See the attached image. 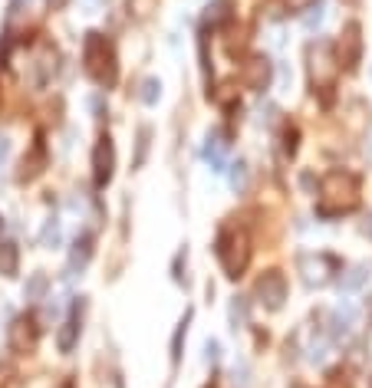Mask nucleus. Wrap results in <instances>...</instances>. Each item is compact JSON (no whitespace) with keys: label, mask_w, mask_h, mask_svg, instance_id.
Returning <instances> with one entry per match:
<instances>
[{"label":"nucleus","mask_w":372,"mask_h":388,"mask_svg":"<svg viewBox=\"0 0 372 388\" xmlns=\"http://www.w3.org/2000/svg\"><path fill=\"white\" fill-rule=\"evenodd\" d=\"M356 207H359V178L353 172H343V168L323 174L320 198H316V214L336 217V214H349Z\"/></svg>","instance_id":"1"},{"label":"nucleus","mask_w":372,"mask_h":388,"mask_svg":"<svg viewBox=\"0 0 372 388\" xmlns=\"http://www.w3.org/2000/svg\"><path fill=\"white\" fill-rule=\"evenodd\" d=\"M83 63H86V73L95 86H113L115 83V53L113 43L105 40L103 33H89L86 46H83Z\"/></svg>","instance_id":"2"},{"label":"nucleus","mask_w":372,"mask_h":388,"mask_svg":"<svg viewBox=\"0 0 372 388\" xmlns=\"http://www.w3.org/2000/svg\"><path fill=\"white\" fill-rule=\"evenodd\" d=\"M215 253H217V260H221L224 273L231 276V280H237V276L247 270V263H251V237L244 231H237V227H224V231L217 234Z\"/></svg>","instance_id":"3"},{"label":"nucleus","mask_w":372,"mask_h":388,"mask_svg":"<svg viewBox=\"0 0 372 388\" xmlns=\"http://www.w3.org/2000/svg\"><path fill=\"white\" fill-rule=\"evenodd\" d=\"M306 56H310L313 86L329 89V86H333V79H336V66H339V63L333 60V46H329V43H313L310 50H306Z\"/></svg>","instance_id":"4"},{"label":"nucleus","mask_w":372,"mask_h":388,"mask_svg":"<svg viewBox=\"0 0 372 388\" xmlns=\"http://www.w3.org/2000/svg\"><path fill=\"white\" fill-rule=\"evenodd\" d=\"M113 168H115V145L109 135H99L93 148V182L95 188H105L113 182Z\"/></svg>","instance_id":"5"},{"label":"nucleus","mask_w":372,"mask_h":388,"mask_svg":"<svg viewBox=\"0 0 372 388\" xmlns=\"http://www.w3.org/2000/svg\"><path fill=\"white\" fill-rule=\"evenodd\" d=\"M254 293H257V300L267 306V310H280L286 300V280L280 270H267V273L260 276L257 283H254Z\"/></svg>","instance_id":"6"},{"label":"nucleus","mask_w":372,"mask_h":388,"mask_svg":"<svg viewBox=\"0 0 372 388\" xmlns=\"http://www.w3.org/2000/svg\"><path fill=\"white\" fill-rule=\"evenodd\" d=\"M36 336H40V329H36V323L30 320V316H20V320H14V323H10V329H7L10 349H14V352H20V355L33 349Z\"/></svg>","instance_id":"7"},{"label":"nucleus","mask_w":372,"mask_h":388,"mask_svg":"<svg viewBox=\"0 0 372 388\" xmlns=\"http://www.w3.org/2000/svg\"><path fill=\"white\" fill-rule=\"evenodd\" d=\"M336 60L346 63L349 69L359 63V56H363V26L359 23H346V30H343V36H339V46H336Z\"/></svg>","instance_id":"8"},{"label":"nucleus","mask_w":372,"mask_h":388,"mask_svg":"<svg viewBox=\"0 0 372 388\" xmlns=\"http://www.w3.org/2000/svg\"><path fill=\"white\" fill-rule=\"evenodd\" d=\"M323 267H333V260L329 257H310V253H303L300 257V273H303V280H306V283L310 286H323L329 280V273Z\"/></svg>","instance_id":"9"},{"label":"nucleus","mask_w":372,"mask_h":388,"mask_svg":"<svg viewBox=\"0 0 372 388\" xmlns=\"http://www.w3.org/2000/svg\"><path fill=\"white\" fill-rule=\"evenodd\" d=\"M244 86L247 89H267L270 86V63L264 56H254L244 66Z\"/></svg>","instance_id":"10"},{"label":"nucleus","mask_w":372,"mask_h":388,"mask_svg":"<svg viewBox=\"0 0 372 388\" xmlns=\"http://www.w3.org/2000/svg\"><path fill=\"white\" fill-rule=\"evenodd\" d=\"M224 152H227L224 132H208V142H205V158L211 162L215 172H224Z\"/></svg>","instance_id":"11"},{"label":"nucleus","mask_w":372,"mask_h":388,"mask_svg":"<svg viewBox=\"0 0 372 388\" xmlns=\"http://www.w3.org/2000/svg\"><path fill=\"white\" fill-rule=\"evenodd\" d=\"M76 336H79V306H73V313L66 316L63 323L60 336H56V345H60V352H73V345H76Z\"/></svg>","instance_id":"12"},{"label":"nucleus","mask_w":372,"mask_h":388,"mask_svg":"<svg viewBox=\"0 0 372 388\" xmlns=\"http://www.w3.org/2000/svg\"><path fill=\"white\" fill-rule=\"evenodd\" d=\"M234 4L231 0H211L208 7H205V26H224V23H231V17H234Z\"/></svg>","instance_id":"13"},{"label":"nucleus","mask_w":372,"mask_h":388,"mask_svg":"<svg viewBox=\"0 0 372 388\" xmlns=\"http://www.w3.org/2000/svg\"><path fill=\"white\" fill-rule=\"evenodd\" d=\"M20 251L14 241H0V276H17Z\"/></svg>","instance_id":"14"},{"label":"nucleus","mask_w":372,"mask_h":388,"mask_svg":"<svg viewBox=\"0 0 372 388\" xmlns=\"http://www.w3.org/2000/svg\"><path fill=\"white\" fill-rule=\"evenodd\" d=\"M89 257H93V237H89V234H83V237H76V243H73L70 270H83L89 263Z\"/></svg>","instance_id":"15"},{"label":"nucleus","mask_w":372,"mask_h":388,"mask_svg":"<svg viewBox=\"0 0 372 388\" xmlns=\"http://www.w3.org/2000/svg\"><path fill=\"white\" fill-rule=\"evenodd\" d=\"M227 320H231V329H241V326H247V300H244V296H234V300H231V310H227Z\"/></svg>","instance_id":"16"},{"label":"nucleus","mask_w":372,"mask_h":388,"mask_svg":"<svg viewBox=\"0 0 372 388\" xmlns=\"http://www.w3.org/2000/svg\"><path fill=\"white\" fill-rule=\"evenodd\" d=\"M46 286H50L46 273H33L30 280H26V286H24V296H26V300H43Z\"/></svg>","instance_id":"17"},{"label":"nucleus","mask_w":372,"mask_h":388,"mask_svg":"<svg viewBox=\"0 0 372 388\" xmlns=\"http://www.w3.org/2000/svg\"><path fill=\"white\" fill-rule=\"evenodd\" d=\"M227 184H231L234 191H244V188H247V164H244V162H234L231 172H227Z\"/></svg>","instance_id":"18"},{"label":"nucleus","mask_w":372,"mask_h":388,"mask_svg":"<svg viewBox=\"0 0 372 388\" xmlns=\"http://www.w3.org/2000/svg\"><path fill=\"white\" fill-rule=\"evenodd\" d=\"M158 95H162V83H158L155 76L152 79H145V83H142V93H139V99L145 105H155L158 103Z\"/></svg>","instance_id":"19"},{"label":"nucleus","mask_w":372,"mask_h":388,"mask_svg":"<svg viewBox=\"0 0 372 388\" xmlns=\"http://www.w3.org/2000/svg\"><path fill=\"white\" fill-rule=\"evenodd\" d=\"M188 323H191V310L185 313V320L178 323V329H175V339H172V359L175 362L182 359V339H185V332H188Z\"/></svg>","instance_id":"20"},{"label":"nucleus","mask_w":372,"mask_h":388,"mask_svg":"<svg viewBox=\"0 0 372 388\" xmlns=\"http://www.w3.org/2000/svg\"><path fill=\"white\" fill-rule=\"evenodd\" d=\"M60 237H63V231H60V221H50V224L43 227V234H40V243L43 247H60Z\"/></svg>","instance_id":"21"},{"label":"nucleus","mask_w":372,"mask_h":388,"mask_svg":"<svg viewBox=\"0 0 372 388\" xmlns=\"http://www.w3.org/2000/svg\"><path fill=\"white\" fill-rule=\"evenodd\" d=\"M320 23H323V7H316V4H313V7L303 14V26H306V30H313V26H320Z\"/></svg>","instance_id":"22"},{"label":"nucleus","mask_w":372,"mask_h":388,"mask_svg":"<svg viewBox=\"0 0 372 388\" xmlns=\"http://www.w3.org/2000/svg\"><path fill=\"white\" fill-rule=\"evenodd\" d=\"M148 135H152V132H148V129H139V155H135V164H142V162H145V152H148Z\"/></svg>","instance_id":"23"},{"label":"nucleus","mask_w":372,"mask_h":388,"mask_svg":"<svg viewBox=\"0 0 372 388\" xmlns=\"http://www.w3.org/2000/svg\"><path fill=\"white\" fill-rule=\"evenodd\" d=\"M205 352H208V362H217V355H221V345H217L215 339H208V342H205Z\"/></svg>","instance_id":"24"},{"label":"nucleus","mask_w":372,"mask_h":388,"mask_svg":"<svg viewBox=\"0 0 372 388\" xmlns=\"http://www.w3.org/2000/svg\"><path fill=\"white\" fill-rule=\"evenodd\" d=\"M286 155H294V152H296V129H290V132H286Z\"/></svg>","instance_id":"25"},{"label":"nucleus","mask_w":372,"mask_h":388,"mask_svg":"<svg viewBox=\"0 0 372 388\" xmlns=\"http://www.w3.org/2000/svg\"><path fill=\"white\" fill-rule=\"evenodd\" d=\"M286 4H290L294 10H310L313 4H316V0H286Z\"/></svg>","instance_id":"26"},{"label":"nucleus","mask_w":372,"mask_h":388,"mask_svg":"<svg viewBox=\"0 0 372 388\" xmlns=\"http://www.w3.org/2000/svg\"><path fill=\"white\" fill-rule=\"evenodd\" d=\"M10 155V138L7 135H0V162Z\"/></svg>","instance_id":"27"},{"label":"nucleus","mask_w":372,"mask_h":388,"mask_svg":"<svg viewBox=\"0 0 372 388\" xmlns=\"http://www.w3.org/2000/svg\"><path fill=\"white\" fill-rule=\"evenodd\" d=\"M0 227H4V221H0Z\"/></svg>","instance_id":"28"}]
</instances>
